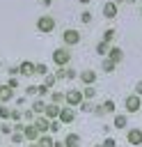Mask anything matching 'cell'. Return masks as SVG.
<instances>
[{"label": "cell", "mask_w": 142, "mask_h": 147, "mask_svg": "<svg viewBox=\"0 0 142 147\" xmlns=\"http://www.w3.org/2000/svg\"><path fill=\"white\" fill-rule=\"evenodd\" d=\"M55 30V18L53 16H39L37 18V32H41V34H48V32H53Z\"/></svg>", "instance_id": "cell-1"}, {"label": "cell", "mask_w": 142, "mask_h": 147, "mask_svg": "<svg viewBox=\"0 0 142 147\" xmlns=\"http://www.w3.org/2000/svg\"><path fill=\"white\" fill-rule=\"evenodd\" d=\"M53 62H55V67H66V64L71 62L69 48H55V51H53Z\"/></svg>", "instance_id": "cell-2"}, {"label": "cell", "mask_w": 142, "mask_h": 147, "mask_svg": "<svg viewBox=\"0 0 142 147\" xmlns=\"http://www.w3.org/2000/svg\"><path fill=\"white\" fill-rule=\"evenodd\" d=\"M64 101L71 106V108H76V106H80L85 99H82V90H66L64 92Z\"/></svg>", "instance_id": "cell-3"}, {"label": "cell", "mask_w": 142, "mask_h": 147, "mask_svg": "<svg viewBox=\"0 0 142 147\" xmlns=\"http://www.w3.org/2000/svg\"><path fill=\"white\" fill-rule=\"evenodd\" d=\"M62 39H64L66 46H78V44H80V32L73 30V28H66V30L62 32Z\"/></svg>", "instance_id": "cell-4"}, {"label": "cell", "mask_w": 142, "mask_h": 147, "mask_svg": "<svg viewBox=\"0 0 142 147\" xmlns=\"http://www.w3.org/2000/svg\"><path fill=\"white\" fill-rule=\"evenodd\" d=\"M124 108H126L128 113H137V110L142 108V101H140V96H137V94H128V96L124 99Z\"/></svg>", "instance_id": "cell-5"}, {"label": "cell", "mask_w": 142, "mask_h": 147, "mask_svg": "<svg viewBox=\"0 0 142 147\" xmlns=\"http://www.w3.org/2000/svg\"><path fill=\"white\" fill-rule=\"evenodd\" d=\"M126 140H128V145L140 147L142 145V129H128L126 131Z\"/></svg>", "instance_id": "cell-6"}, {"label": "cell", "mask_w": 142, "mask_h": 147, "mask_svg": "<svg viewBox=\"0 0 142 147\" xmlns=\"http://www.w3.org/2000/svg\"><path fill=\"white\" fill-rule=\"evenodd\" d=\"M62 124H73L76 122V110L71 108V106H66V108H62L60 110V117H57Z\"/></svg>", "instance_id": "cell-7"}, {"label": "cell", "mask_w": 142, "mask_h": 147, "mask_svg": "<svg viewBox=\"0 0 142 147\" xmlns=\"http://www.w3.org/2000/svg\"><path fill=\"white\" fill-rule=\"evenodd\" d=\"M55 76H57V80H60V78H66V80H76V76H78V71H76V69H71V67L66 64V67H60Z\"/></svg>", "instance_id": "cell-8"}, {"label": "cell", "mask_w": 142, "mask_h": 147, "mask_svg": "<svg viewBox=\"0 0 142 147\" xmlns=\"http://www.w3.org/2000/svg\"><path fill=\"white\" fill-rule=\"evenodd\" d=\"M18 74L25 76V78H32V76H34V62H30V60L21 62V64H18Z\"/></svg>", "instance_id": "cell-9"}, {"label": "cell", "mask_w": 142, "mask_h": 147, "mask_svg": "<svg viewBox=\"0 0 142 147\" xmlns=\"http://www.w3.org/2000/svg\"><path fill=\"white\" fill-rule=\"evenodd\" d=\"M23 136H25V140H30V142H37V140H39V131H37L34 124H25V126H23Z\"/></svg>", "instance_id": "cell-10"}, {"label": "cell", "mask_w": 142, "mask_h": 147, "mask_svg": "<svg viewBox=\"0 0 142 147\" xmlns=\"http://www.w3.org/2000/svg\"><path fill=\"white\" fill-rule=\"evenodd\" d=\"M78 78H80L85 85H94V83H96V74H94V69H85V71H80Z\"/></svg>", "instance_id": "cell-11"}, {"label": "cell", "mask_w": 142, "mask_h": 147, "mask_svg": "<svg viewBox=\"0 0 142 147\" xmlns=\"http://www.w3.org/2000/svg\"><path fill=\"white\" fill-rule=\"evenodd\" d=\"M60 110H62L60 103H48V106L44 108V115H46L48 119H57V117H60Z\"/></svg>", "instance_id": "cell-12"}, {"label": "cell", "mask_w": 142, "mask_h": 147, "mask_svg": "<svg viewBox=\"0 0 142 147\" xmlns=\"http://www.w3.org/2000/svg\"><path fill=\"white\" fill-rule=\"evenodd\" d=\"M105 57H110V60H112L115 64H119V62L124 60V51H121L119 46H112V48L108 51V55H105Z\"/></svg>", "instance_id": "cell-13"}, {"label": "cell", "mask_w": 142, "mask_h": 147, "mask_svg": "<svg viewBox=\"0 0 142 147\" xmlns=\"http://www.w3.org/2000/svg\"><path fill=\"white\" fill-rule=\"evenodd\" d=\"M103 16H105V18H115V16H117V2L108 0V2L103 5Z\"/></svg>", "instance_id": "cell-14"}, {"label": "cell", "mask_w": 142, "mask_h": 147, "mask_svg": "<svg viewBox=\"0 0 142 147\" xmlns=\"http://www.w3.org/2000/svg\"><path fill=\"white\" fill-rule=\"evenodd\" d=\"M34 126H37V131H39V133H46V131H48V126H50V119H48L46 115H44V117H37V119H34Z\"/></svg>", "instance_id": "cell-15"}, {"label": "cell", "mask_w": 142, "mask_h": 147, "mask_svg": "<svg viewBox=\"0 0 142 147\" xmlns=\"http://www.w3.org/2000/svg\"><path fill=\"white\" fill-rule=\"evenodd\" d=\"M11 99H14V90H11L9 85H0V103L11 101Z\"/></svg>", "instance_id": "cell-16"}, {"label": "cell", "mask_w": 142, "mask_h": 147, "mask_svg": "<svg viewBox=\"0 0 142 147\" xmlns=\"http://www.w3.org/2000/svg\"><path fill=\"white\" fill-rule=\"evenodd\" d=\"M62 142H64V147H78L80 145V136L78 133H66V138Z\"/></svg>", "instance_id": "cell-17"}, {"label": "cell", "mask_w": 142, "mask_h": 147, "mask_svg": "<svg viewBox=\"0 0 142 147\" xmlns=\"http://www.w3.org/2000/svg\"><path fill=\"white\" fill-rule=\"evenodd\" d=\"M101 67H103V71H105V74H115V69H117V64H115V62H112L110 57H103Z\"/></svg>", "instance_id": "cell-18"}, {"label": "cell", "mask_w": 142, "mask_h": 147, "mask_svg": "<svg viewBox=\"0 0 142 147\" xmlns=\"http://www.w3.org/2000/svg\"><path fill=\"white\" fill-rule=\"evenodd\" d=\"M112 124H115V129H126L128 126V117L126 115H115V122Z\"/></svg>", "instance_id": "cell-19"}, {"label": "cell", "mask_w": 142, "mask_h": 147, "mask_svg": "<svg viewBox=\"0 0 142 147\" xmlns=\"http://www.w3.org/2000/svg\"><path fill=\"white\" fill-rule=\"evenodd\" d=\"M96 96V90H94V85H85V90H82V99L85 101H92Z\"/></svg>", "instance_id": "cell-20"}, {"label": "cell", "mask_w": 142, "mask_h": 147, "mask_svg": "<svg viewBox=\"0 0 142 147\" xmlns=\"http://www.w3.org/2000/svg\"><path fill=\"white\" fill-rule=\"evenodd\" d=\"M55 83H57V76H55V74H46V76H44V85H46L48 90L55 87Z\"/></svg>", "instance_id": "cell-21"}, {"label": "cell", "mask_w": 142, "mask_h": 147, "mask_svg": "<svg viewBox=\"0 0 142 147\" xmlns=\"http://www.w3.org/2000/svg\"><path fill=\"white\" fill-rule=\"evenodd\" d=\"M37 145H39V147H53V138H50V136H39Z\"/></svg>", "instance_id": "cell-22"}, {"label": "cell", "mask_w": 142, "mask_h": 147, "mask_svg": "<svg viewBox=\"0 0 142 147\" xmlns=\"http://www.w3.org/2000/svg\"><path fill=\"white\" fill-rule=\"evenodd\" d=\"M108 51H110V44H105V41H98L96 44V53L98 55H108Z\"/></svg>", "instance_id": "cell-23"}, {"label": "cell", "mask_w": 142, "mask_h": 147, "mask_svg": "<svg viewBox=\"0 0 142 147\" xmlns=\"http://www.w3.org/2000/svg\"><path fill=\"white\" fill-rule=\"evenodd\" d=\"M101 106H103V110H105V115H108V113H115V108H117L112 99H105V101H103Z\"/></svg>", "instance_id": "cell-24"}, {"label": "cell", "mask_w": 142, "mask_h": 147, "mask_svg": "<svg viewBox=\"0 0 142 147\" xmlns=\"http://www.w3.org/2000/svg\"><path fill=\"white\" fill-rule=\"evenodd\" d=\"M23 140H25L23 131H11V142H14V145H21Z\"/></svg>", "instance_id": "cell-25"}, {"label": "cell", "mask_w": 142, "mask_h": 147, "mask_svg": "<svg viewBox=\"0 0 142 147\" xmlns=\"http://www.w3.org/2000/svg\"><path fill=\"white\" fill-rule=\"evenodd\" d=\"M112 39H115V30H112V28H108V30H103V39H101V41H105V44H110Z\"/></svg>", "instance_id": "cell-26"}, {"label": "cell", "mask_w": 142, "mask_h": 147, "mask_svg": "<svg viewBox=\"0 0 142 147\" xmlns=\"http://www.w3.org/2000/svg\"><path fill=\"white\" fill-rule=\"evenodd\" d=\"M34 74H37V76H46V74H48V67H46L44 62H39V64H34Z\"/></svg>", "instance_id": "cell-27"}, {"label": "cell", "mask_w": 142, "mask_h": 147, "mask_svg": "<svg viewBox=\"0 0 142 147\" xmlns=\"http://www.w3.org/2000/svg\"><path fill=\"white\" fill-rule=\"evenodd\" d=\"M62 101H64L62 92H50V103H62Z\"/></svg>", "instance_id": "cell-28"}, {"label": "cell", "mask_w": 142, "mask_h": 147, "mask_svg": "<svg viewBox=\"0 0 142 147\" xmlns=\"http://www.w3.org/2000/svg\"><path fill=\"white\" fill-rule=\"evenodd\" d=\"M60 129H62V122H60V119H50V126H48V131H50V133H57Z\"/></svg>", "instance_id": "cell-29"}, {"label": "cell", "mask_w": 142, "mask_h": 147, "mask_svg": "<svg viewBox=\"0 0 142 147\" xmlns=\"http://www.w3.org/2000/svg\"><path fill=\"white\" fill-rule=\"evenodd\" d=\"M44 108H46V103H44V101H39V99L32 103V110H34V113H44Z\"/></svg>", "instance_id": "cell-30"}, {"label": "cell", "mask_w": 142, "mask_h": 147, "mask_svg": "<svg viewBox=\"0 0 142 147\" xmlns=\"http://www.w3.org/2000/svg\"><path fill=\"white\" fill-rule=\"evenodd\" d=\"M80 21H82V23H92V11H87V9H85V11L80 14Z\"/></svg>", "instance_id": "cell-31"}, {"label": "cell", "mask_w": 142, "mask_h": 147, "mask_svg": "<svg viewBox=\"0 0 142 147\" xmlns=\"http://www.w3.org/2000/svg\"><path fill=\"white\" fill-rule=\"evenodd\" d=\"M9 115H11V110L5 108V106H0V119H9Z\"/></svg>", "instance_id": "cell-32"}, {"label": "cell", "mask_w": 142, "mask_h": 147, "mask_svg": "<svg viewBox=\"0 0 142 147\" xmlns=\"http://www.w3.org/2000/svg\"><path fill=\"white\" fill-rule=\"evenodd\" d=\"M103 147H117V140H115L112 136H108V138L103 140Z\"/></svg>", "instance_id": "cell-33"}, {"label": "cell", "mask_w": 142, "mask_h": 147, "mask_svg": "<svg viewBox=\"0 0 142 147\" xmlns=\"http://www.w3.org/2000/svg\"><path fill=\"white\" fill-rule=\"evenodd\" d=\"M78 108H80V110H85V113H92V101H82Z\"/></svg>", "instance_id": "cell-34"}, {"label": "cell", "mask_w": 142, "mask_h": 147, "mask_svg": "<svg viewBox=\"0 0 142 147\" xmlns=\"http://www.w3.org/2000/svg\"><path fill=\"white\" fill-rule=\"evenodd\" d=\"M25 94H30V96H37V85H27V87H25Z\"/></svg>", "instance_id": "cell-35"}, {"label": "cell", "mask_w": 142, "mask_h": 147, "mask_svg": "<svg viewBox=\"0 0 142 147\" xmlns=\"http://www.w3.org/2000/svg\"><path fill=\"white\" fill-rule=\"evenodd\" d=\"M44 94H48V87L46 85H37V96H44Z\"/></svg>", "instance_id": "cell-36"}, {"label": "cell", "mask_w": 142, "mask_h": 147, "mask_svg": "<svg viewBox=\"0 0 142 147\" xmlns=\"http://www.w3.org/2000/svg\"><path fill=\"white\" fill-rule=\"evenodd\" d=\"M21 117H23L21 110H11V115H9V119H16V122H21Z\"/></svg>", "instance_id": "cell-37"}, {"label": "cell", "mask_w": 142, "mask_h": 147, "mask_svg": "<svg viewBox=\"0 0 142 147\" xmlns=\"http://www.w3.org/2000/svg\"><path fill=\"white\" fill-rule=\"evenodd\" d=\"M7 85H9V87H11V90H16V87H18V78H16V76H11V78H9V83H7Z\"/></svg>", "instance_id": "cell-38"}, {"label": "cell", "mask_w": 142, "mask_h": 147, "mask_svg": "<svg viewBox=\"0 0 142 147\" xmlns=\"http://www.w3.org/2000/svg\"><path fill=\"white\" fill-rule=\"evenodd\" d=\"M92 110H94V115H96V117H103V115H105L103 106H96V108H92Z\"/></svg>", "instance_id": "cell-39"}, {"label": "cell", "mask_w": 142, "mask_h": 147, "mask_svg": "<svg viewBox=\"0 0 142 147\" xmlns=\"http://www.w3.org/2000/svg\"><path fill=\"white\" fill-rule=\"evenodd\" d=\"M0 131H2L5 136H11V131H14V129H11L9 124H2V126H0Z\"/></svg>", "instance_id": "cell-40"}, {"label": "cell", "mask_w": 142, "mask_h": 147, "mask_svg": "<svg viewBox=\"0 0 142 147\" xmlns=\"http://www.w3.org/2000/svg\"><path fill=\"white\" fill-rule=\"evenodd\" d=\"M23 117H25L27 122H30V119H34V110H25V113H23Z\"/></svg>", "instance_id": "cell-41"}, {"label": "cell", "mask_w": 142, "mask_h": 147, "mask_svg": "<svg viewBox=\"0 0 142 147\" xmlns=\"http://www.w3.org/2000/svg\"><path fill=\"white\" fill-rule=\"evenodd\" d=\"M135 94H137V96H142V80H137V83H135Z\"/></svg>", "instance_id": "cell-42"}, {"label": "cell", "mask_w": 142, "mask_h": 147, "mask_svg": "<svg viewBox=\"0 0 142 147\" xmlns=\"http://www.w3.org/2000/svg\"><path fill=\"white\" fill-rule=\"evenodd\" d=\"M9 74L11 76H18V67H9Z\"/></svg>", "instance_id": "cell-43"}, {"label": "cell", "mask_w": 142, "mask_h": 147, "mask_svg": "<svg viewBox=\"0 0 142 147\" xmlns=\"http://www.w3.org/2000/svg\"><path fill=\"white\" fill-rule=\"evenodd\" d=\"M41 5H44V7H50V5H53V0H41Z\"/></svg>", "instance_id": "cell-44"}, {"label": "cell", "mask_w": 142, "mask_h": 147, "mask_svg": "<svg viewBox=\"0 0 142 147\" xmlns=\"http://www.w3.org/2000/svg\"><path fill=\"white\" fill-rule=\"evenodd\" d=\"M53 147H64V142H60V140H53Z\"/></svg>", "instance_id": "cell-45"}, {"label": "cell", "mask_w": 142, "mask_h": 147, "mask_svg": "<svg viewBox=\"0 0 142 147\" xmlns=\"http://www.w3.org/2000/svg\"><path fill=\"white\" fill-rule=\"evenodd\" d=\"M78 2H80V5H89L92 0H78Z\"/></svg>", "instance_id": "cell-46"}, {"label": "cell", "mask_w": 142, "mask_h": 147, "mask_svg": "<svg viewBox=\"0 0 142 147\" xmlns=\"http://www.w3.org/2000/svg\"><path fill=\"white\" fill-rule=\"evenodd\" d=\"M32 147H39V145H37V142H32Z\"/></svg>", "instance_id": "cell-47"}, {"label": "cell", "mask_w": 142, "mask_h": 147, "mask_svg": "<svg viewBox=\"0 0 142 147\" xmlns=\"http://www.w3.org/2000/svg\"><path fill=\"white\" fill-rule=\"evenodd\" d=\"M94 147H103V145H94Z\"/></svg>", "instance_id": "cell-48"}, {"label": "cell", "mask_w": 142, "mask_h": 147, "mask_svg": "<svg viewBox=\"0 0 142 147\" xmlns=\"http://www.w3.org/2000/svg\"><path fill=\"white\" fill-rule=\"evenodd\" d=\"M0 67H2V60H0Z\"/></svg>", "instance_id": "cell-49"}, {"label": "cell", "mask_w": 142, "mask_h": 147, "mask_svg": "<svg viewBox=\"0 0 142 147\" xmlns=\"http://www.w3.org/2000/svg\"><path fill=\"white\" fill-rule=\"evenodd\" d=\"M0 126H2V119H0Z\"/></svg>", "instance_id": "cell-50"}]
</instances>
